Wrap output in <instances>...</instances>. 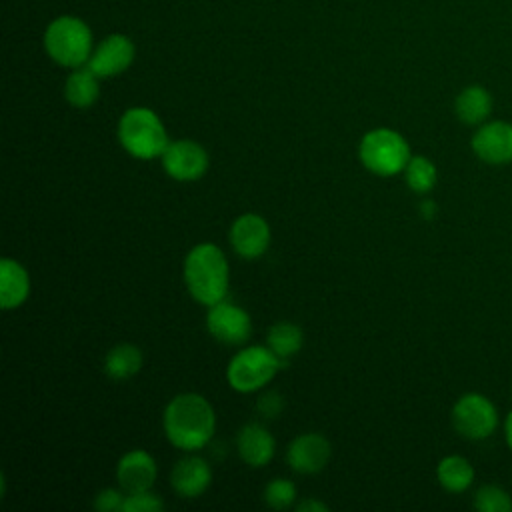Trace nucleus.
<instances>
[{
	"mask_svg": "<svg viewBox=\"0 0 512 512\" xmlns=\"http://www.w3.org/2000/svg\"><path fill=\"white\" fill-rule=\"evenodd\" d=\"M162 426L172 446L184 452H194L212 440L216 430V414L204 396L184 392L166 404Z\"/></svg>",
	"mask_w": 512,
	"mask_h": 512,
	"instance_id": "nucleus-1",
	"label": "nucleus"
},
{
	"mask_svg": "<svg viewBox=\"0 0 512 512\" xmlns=\"http://www.w3.org/2000/svg\"><path fill=\"white\" fill-rule=\"evenodd\" d=\"M184 282L190 296L204 306L224 300L230 282V268L224 252L210 242L196 244L184 260Z\"/></svg>",
	"mask_w": 512,
	"mask_h": 512,
	"instance_id": "nucleus-2",
	"label": "nucleus"
},
{
	"mask_svg": "<svg viewBox=\"0 0 512 512\" xmlns=\"http://www.w3.org/2000/svg\"><path fill=\"white\" fill-rule=\"evenodd\" d=\"M118 140L128 154L142 160L162 156L170 142L160 116L146 106L128 108L120 116Z\"/></svg>",
	"mask_w": 512,
	"mask_h": 512,
	"instance_id": "nucleus-3",
	"label": "nucleus"
},
{
	"mask_svg": "<svg viewBox=\"0 0 512 512\" xmlns=\"http://www.w3.org/2000/svg\"><path fill=\"white\" fill-rule=\"evenodd\" d=\"M44 50L60 66L80 68L88 64L94 44L88 24L76 16H58L44 30Z\"/></svg>",
	"mask_w": 512,
	"mask_h": 512,
	"instance_id": "nucleus-4",
	"label": "nucleus"
},
{
	"mask_svg": "<svg viewBox=\"0 0 512 512\" xmlns=\"http://www.w3.org/2000/svg\"><path fill=\"white\" fill-rule=\"evenodd\" d=\"M358 156L364 168L378 176H394L404 172L410 156L406 138L392 128H374L366 132L358 146Z\"/></svg>",
	"mask_w": 512,
	"mask_h": 512,
	"instance_id": "nucleus-5",
	"label": "nucleus"
},
{
	"mask_svg": "<svg viewBox=\"0 0 512 512\" xmlns=\"http://www.w3.org/2000/svg\"><path fill=\"white\" fill-rule=\"evenodd\" d=\"M286 364L268 346H248L232 356L226 368L228 384L242 394L266 386Z\"/></svg>",
	"mask_w": 512,
	"mask_h": 512,
	"instance_id": "nucleus-6",
	"label": "nucleus"
},
{
	"mask_svg": "<svg viewBox=\"0 0 512 512\" xmlns=\"http://www.w3.org/2000/svg\"><path fill=\"white\" fill-rule=\"evenodd\" d=\"M452 424L464 438L482 440L496 430L498 412L486 396L470 392L456 400L452 408Z\"/></svg>",
	"mask_w": 512,
	"mask_h": 512,
	"instance_id": "nucleus-7",
	"label": "nucleus"
},
{
	"mask_svg": "<svg viewBox=\"0 0 512 512\" xmlns=\"http://www.w3.org/2000/svg\"><path fill=\"white\" fill-rule=\"evenodd\" d=\"M160 160L166 174L178 182H192L202 178L210 164L204 146L188 138L168 142Z\"/></svg>",
	"mask_w": 512,
	"mask_h": 512,
	"instance_id": "nucleus-8",
	"label": "nucleus"
},
{
	"mask_svg": "<svg viewBox=\"0 0 512 512\" xmlns=\"http://www.w3.org/2000/svg\"><path fill=\"white\" fill-rule=\"evenodd\" d=\"M206 328L214 340L228 344V346H238L250 338L252 320L244 308H240L234 302L224 298V300L208 306Z\"/></svg>",
	"mask_w": 512,
	"mask_h": 512,
	"instance_id": "nucleus-9",
	"label": "nucleus"
},
{
	"mask_svg": "<svg viewBox=\"0 0 512 512\" xmlns=\"http://www.w3.org/2000/svg\"><path fill=\"white\" fill-rule=\"evenodd\" d=\"M134 56H136V48L128 36L110 34L98 42V46L92 50V56L86 66L98 78L118 76L126 68H130V64L134 62Z\"/></svg>",
	"mask_w": 512,
	"mask_h": 512,
	"instance_id": "nucleus-10",
	"label": "nucleus"
},
{
	"mask_svg": "<svg viewBox=\"0 0 512 512\" xmlns=\"http://www.w3.org/2000/svg\"><path fill=\"white\" fill-rule=\"evenodd\" d=\"M472 150L486 164L512 162V124L504 120L480 124L472 136Z\"/></svg>",
	"mask_w": 512,
	"mask_h": 512,
	"instance_id": "nucleus-11",
	"label": "nucleus"
},
{
	"mask_svg": "<svg viewBox=\"0 0 512 512\" xmlns=\"http://www.w3.org/2000/svg\"><path fill=\"white\" fill-rule=\"evenodd\" d=\"M230 244L232 250L246 260L260 258L270 246L268 222L252 212L238 216L230 226Z\"/></svg>",
	"mask_w": 512,
	"mask_h": 512,
	"instance_id": "nucleus-12",
	"label": "nucleus"
},
{
	"mask_svg": "<svg viewBox=\"0 0 512 512\" xmlns=\"http://www.w3.org/2000/svg\"><path fill=\"white\" fill-rule=\"evenodd\" d=\"M330 454L332 446L326 436L318 432H306L290 442L286 450V462L298 474H316L324 470Z\"/></svg>",
	"mask_w": 512,
	"mask_h": 512,
	"instance_id": "nucleus-13",
	"label": "nucleus"
},
{
	"mask_svg": "<svg viewBox=\"0 0 512 512\" xmlns=\"http://www.w3.org/2000/svg\"><path fill=\"white\" fill-rule=\"evenodd\" d=\"M156 474H158L156 460L146 450H140V448L126 452L116 466L118 484L126 494L150 490L154 486Z\"/></svg>",
	"mask_w": 512,
	"mask_h": 512,
	"instance_id": "nucleus-14",
	"label": "nucleus"
},
{
	"mask_svg": "<svg viewBox=\"0 0 512 512\" xmlns=\"http://www.w3.org/2000/svg\"><path fill=\"white\" fill-rule=\"evenodd\" d=\"M212 482L210 464L200 456L180 458L170 472V486L182 498L200 496Z\"/></svg>",
	"mask_w": 512,
	"mask_h": 512,
	"instance_id": "nucleus-15",
	"label": "nucleus"
},
{
	"mask_svg": "<svg viewBox=\"0 0 512 512\" xmlns=\"http://www.w3.org/2000/svg\"><path fill=\"white\" fill-rule=\"evenodd\" d=\"M236 448H238L240 458L248 466L262 468L272 460L274 450H276V440L268 432V428L262 426L260 422H248L238 432Z\"/></svg>",
	"mask_w": 512,
	"mask_h": 512,
	"instance_id": "nucleus-16",
	"label": "nucleus"
},
{
	"mask_svg": "<svg viewBox=\"0 0 512 512\" xmlns=\"http://www.w3.org/2000/svg\"><path fill=\"white\" fill-rule=\"evenodd\" d=\"M30 294V276L26 268L12 260L4 258L0 262V306L2 310L18 308Z\"/></svg>",
	"mask_w": 512,
	"mask_h": 512,
	"instance_id": "nucleus-17",
	"label": "nucleus"
},
{
	"mask_svg": "<svg viewBox=\"0 0 512 512\" xmlns=\"http://www.w3.org/2000/svg\"><path fill=\"white\" fill-rule=\"evenodd\" d=\"M454 110L464 124H470V126L484 124L492 112V96L484 86H478V84L466 86L456 96Z\"/></svg>",
	"mask_w": 512,
	"mask_h": 512,
	"instance_id": "nucleus-18",
	"label": "nucleus"
},
{
	"mask_svg": "<svg viewBox=\"0 0 512 512\" xmlns=\"http://www.w3.org/2000/svg\"><path fill=\"white\" fill-rule=\"evenodd\" d=\"M98 96H100L98 76L88 66L72 68L64 84V98L68 100V104H72L74 108H88L98 100Z\"/></svg>",
	"mask_w": 512,
	"mask_h": 512,
	"instance_id": "nucleus-19",
	"label": "nucleus"
},
{
	"mask_svg": "<svg viewBox=\"0 0 512 512\" xmlns=\"http://www.w3.org/2000/svg\"><path fill=\"white\" fill-rule=\"evenodd\" d=\"M304 344V334L300 326L292 322H276L268 328L266 346L288 366V362L300 352Z\"/></svg>",
	"mask_w": 512,
	"mask_h": 512,
	"instance_id": "nucleus-20",
	"label": "nucleus"
},
{
	"mask_svg": "<svg viewBox=\"0 0 512 512\" xmlns=\"http://www.w3.org/2000/svg\"><path fill=\"white\" fill-rule=\"evenodd\" d=\"M142 360V350L134 344L124 342L108 350L104 358V372L112 380H126L142 368Z\"/></svg>",
	"mask_w": 512,
	"mask_h": 512,
	"instance_id": "nucleus-21",
	"label": "nucleus"
},
{
	"mask_svg": "<svg viewBox=\"0 0 512 512\" xmlns=\"http://www.w3.org/2000/svg\"><path fill=\"white\" fill-rule=\"evenodd\" d=\"M436 476L442 488H446L448 492H464L474 480V468L464 456L452 454L438 462Z\"/></svg>",
	"mask_w": 512,
	"mask_h": 512,
	"instance_id": "nucleus-22",
	"label": "nucleus"
},
{
	"mask_svg": "<svg viewBox=\"0 0 512 512\" xmlns=\"http://www.w3.org/2000/svg\"><path fill=\"white\" fill-rule=\"evenodd\" d=\"M406 184L416 194H426L436 186V166L426 156H412L404 168Z\"/></svg>",
	"mask_w": 512,
	"mask_h": 512,
	"instance_id": "nucleus-23",
	"label": "nucleus"
},
{
	"mask_svg": "<svg viewBox=\"0 0 512 512\" xmlns=\"http://www.w3.org/2000/svg\"><path fill=\"white\" fill-rule=\"evenodd\" d=\"M474 506L480 512H510L512 510V498L506 490L494 484H486L476 492Z\"/></svg>",
	"mask_w": 512,
	"mask_h": 512,
	"instance_id": "nucleus-24",
	"label": "nucleus"
},
{
	"mask_svg": "<svg viewBox=\"0 0 512 512\" xmlns=\"http://www.w3.org/2000/svg\"><path fill=\"white\" fill-rule=\"evenodd\" d=\"M296 500V486L288 478H274L264 488V502L274 510H284Z\"/></svg>",
	"mask_w": 512,
	"mask_h": 512,
	"instance_id": "nucleus-25",
	"label": "nucleus"
},
{
	"mask_svg": "<svg viewBox=\"0 0 512 512\" xmlns=\"http://www.w3.org/2000/svg\"><path fill=\"white\" fill-rule=\"evenodd\" d=\"M164 508V502L160 496H156L150 490L144 492H132L126 494L122 512H158Z\"/></svg>",
	"mask_w": 512,
	"mask_h": 512,
	"instance_id": "nucleus-26",
	"label": "nucleus"
},
{
	"mask_svg": "<svg viewBox=\"0 0 512 512\" xmlns=\"http://www.w3.org/2000/svg\"><path fill=\"white\" fill-rule=\"evenodd\" d=\"M126 500V492L116 490V488H104L102 492L96 494L94 498V508L100 512H122Z\"/></svg>",
	"mask_w": 512,
	"mask_h": 512,
	"instance_id": "nucleus-27",
	"label": "nucleus"
},
{
	"mask_svg": "<svg viewBox=\"0 0 512 512\" xmlns=\"http://www.w3.org/2000/svg\"><path fill=\"white\" fill-rule=\"evenodd\" d=\"M282 408H284V398L276 390L262 394L256 402V410L264 418H276L282 412Z\"/></svg>",
	"mask_w": 512,
	"mask_h": 512,
	"instance_id": "nucleus-28",
	"label": "nucleus"
},
{
	"mask_svg": "<svg viewBox=\"0 0 512 512\" xmlns=\"http://www.w3.org/2000/svg\"><path fill=\"white\" fill-rule=\"evenodd\" d=\"M296 510H298V512H326L328 506H326L324 502L316 500V498H306V500H302V502L296 506Z\"/></svg>",
	"mask_w": 512,
	"mask_h": 512,
	"instance_id": "nucleus-29",
	"label": "nucleus"
},
{
	"mask_svg": "<svg viewBox=\"0 0 512 512\" xmlns=\"http://www.w3.org/2000/svg\"><path fill=\"white\" fill-rule=\"evenodd\" d=\"M420 214H422L426 220L434 218V216H436V202H434V200H424V202H420Z\"/></svg>",
	"mask_w": 512,
	"mask_h": 512,
	"instance_id": "nucleus-30",
	"label": "nucleus"
},
{
	"mask_svg": "<svg viewBox=\"0 0 512 512\" xmlns=\"http://www.w3.org/2000/svg\"><path fill=\"white\" fill-rule=\"evenodd\" d=\"M504 434H506L508 448L512 450V412L506 416V422H504Z\"/></svg>",
	"mask_w": 512,
	"mask_h": 512,
	"instance_id": "nucleus-31",
	"label": "nucleus"
}]
</instances>
